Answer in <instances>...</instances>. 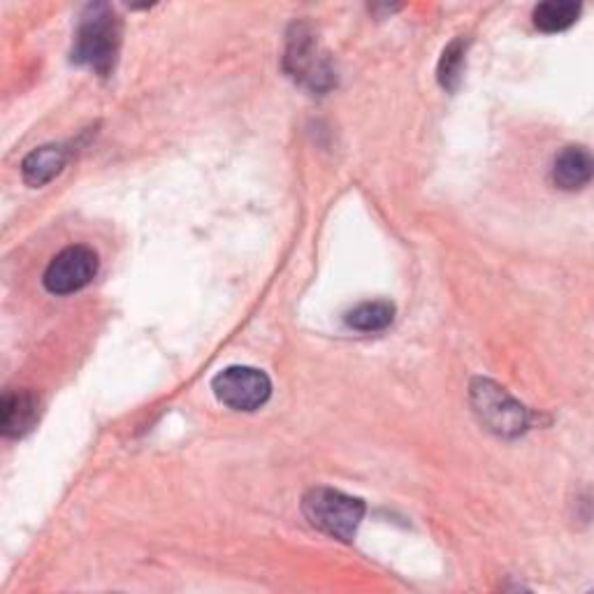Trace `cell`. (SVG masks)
Listing matches in <instances>:
<instances>
[{
	"label": "cell",
	"mask_w": 594,
	"mask_h": 594,
	"mask_svg": "<svg viewBox=\"0 0 594 594\" xmlns=\"http://www.w3.org/2000/svg\"><path fill=\"white\" fill-rule=\"evenodd\" d=\"M465 56H467V39L465 37L453 39V43L444 49V54L439 58L437 77H439V84L446 91H455L460 87L462 70H465Z\"/></svg>",
	"instance_id": "7c38bea8"
},
{
	"label": "cell",
	"mask_w": 594,
	"mask_h": 594,
	"mask_svg": "<svg viewBox=\"0 0 594 594\" xmlns=\"http://www.w3.org/2000/svg\"><path fill=\"white\" fill-rule=\"evenodd\" d=\"M286 68L293 72V77L309 79L311 87H319V79L325 77L323 66L313 56V39L302 26H295V33L288 39Z\"/></svg>",
	"instance_id": "9c48e42d"
},
{
	"label": "cell",
	"mask_w": 594,
	"mask_h": 594,
	"mask_svg": "<svg viewBox=\"0 0 594 594\" xmlns=\"http://www.w3.org/2000/svg\"><path fill=\"white\" fill-rule=\"evenodd\" d=\"M68 156H70V149L64 145H47V147L31 151L22 163L24 182L33 189L49 184L54 176L66 168Z\"/></svg>",
	"instance_id": "ba28073f"
},
{
	"label": "cell",
	"mask_w": 594,
	"mask_h": 594,
	"mask_svg": "<svg viewBox=\"0 0 594 594\" xmlns=\"http://www.w3.org/2000/svg\"><path fill=\"white\" fill-rule=\"evenodd\" d=\"M118 47H122V22L116 12L105 5H89L75 33L72 61L107 77L114 70Z\"/></svg>",
	"instance_id": "6da1fadb"
},
{
	"label": "cell",
	"mask_w": 594,
	"mask_h": 594,
	"mask_svg": "<svg viewBox=\"0 0 594 594\" xmlns=\"http://www.w3.org/2000/svg\"><path fill=\"white\" fill-rule=\"evenodd\" d=\"M592 156L583 147H564L552 163V182L562 191H579L592 180Z\"/></svg>",
	"instance_id": "52a82bcc"
},
{
	"label": "cell",
	"mask_w": 594,
	"mask_h": 594,
	"mask_svg": "<svg viewBox=\"0 0 594 594\" xmlns=\"http://www.w3.org/2000/svg\"><path fill=\"white\" fill-rule=\"evenodd\" d=\"M39 415V402L31 392H5L0 400V427L10 439L28 434Z\"/></svg>",
	"instance_id": "8992f818"
},
{
	"label": "cell",
	"mask_w": 594,
	"mask_h": 594,
	"mask_svg": "<svg viewBox=\"0 0 594 594\" xmlns=\"http://www.w3.org/2000/svg\"><path fill=\"white\" fill-rule=\"evenodd\" d=\"M302 511L316 529L340 541H353L365 518L363 500L332 488H311L302 500Z\"/></svg>",
	"instance_id": "7a4b0ae2"
},
{
	"label": "cell",
	"mask_w": 594,
	"mask_h": 594,
	"mask_svg": "<svg viewBox=\"0 0 594 594\" xmlns=\"http://www.w3.org/2000/svg\"><path fill=\"white\" fill-rule=\"evenodd\" d=\"M212 390L221 404L235 411H255L270 400L272 381L263 369L235 365L214 376Z\"/></svg>",
	"instance_id": "277c9868"
},
{
	"label": "cell",
	"mask_w": 594,
	"mask_h": 594,
	"mask_svg": "<svg viewBox=\"0 0 594 594\" xmlns=\"http://www.w3.org/2000/svg\"><path fill=\"white\" fill-rule=\"evenodd\" d=\"M471 404L479 413L481 423L488 430L502 434V437H516L527 430V411L513 400L511 395L488 379H477L471 384Z\"/></svg>",
	"instance_id": "3957f363"
},
{
	"label": "cell",
	"mask_w": 594,
	"mask_h": 594,
	"mask_svg": "<svg viewBox=\"0 0 594 594\" xmlns=\"http://www.w3.org/2000/svg\"><path fill=\"white\" fill-rule=\"evenodd\" d=\"M581 3H571V0H548L539 3L532 12L534 26L544 33H562L579 22Z\"/></svg>",
	"instance_id": "30bf717a"
},
{
	"label": "cell",
	"mask_w": 594,
	"mask_h": 594,
	"mask_svg": "<svg viewBox=\"0 0 594 594\" xmlns=\"http://www.w3.org/2000/svg\"><path fill=\"white\" fill-rule=\"evenodd\" d=\"M98 253L89 247H68L47 265L43 284L52 295H72L87 288L98 274Z\"/></svg>",
	"instance_id": "5b68a950"
},
{
	"label": "cell",
	"mask_w": 594,
	"mask_h": 594,
	"mask_svg": "<svg viewBox=\"0 0 594 594\" xmlns=\"http://www.w3.org/2000/svg\"><path fill=\"white\" fill-rule=\"evenodd\" d=\"M346 325L358 332H381L395 321V305L386 300L363 302L346 313Z\"/></svg>",
	"instance_id": "8fae6325"
}]
</instances>
